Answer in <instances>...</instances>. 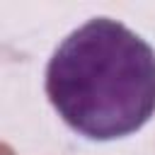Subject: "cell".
I'll use <instances>...</instances> for the list:
<instances>
[{"mask_svg": "<svg viewBox=\"0 0 155 155\" xmlns=\"http://www.w3.org/2000/svg\"><path fill=\"white\" fill-rule=\"evenodd\" d=\"M44 87L58 116L80 136H131L155 114V48L126 24L94 17L58 44Z\"/></svg>", "mask_w": 155, "mask_h": 155, "instance_id": "6da1fadb", "label": "cell"}]
</instances>
